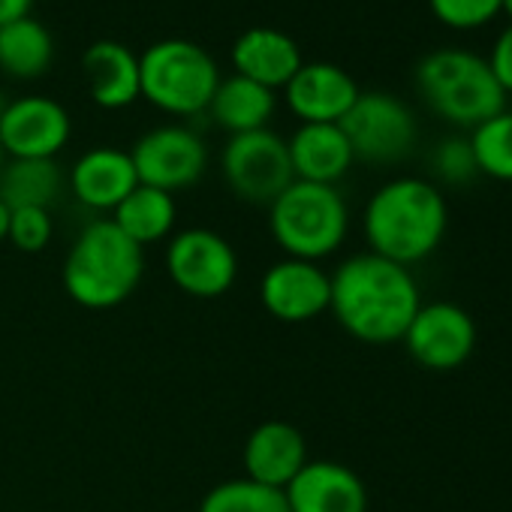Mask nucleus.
<instances>
[{
  "label": "nucleus",
  "instance_id": "nucleus-1",
  "mask_svg": "<svg viewBox=\"0 0 512 512\" xmlns=\"http://www.w3.org/2000/svg\"><path fill=\"white\" fill-rule=\"evenodd\" d=\"M419 308L422 296L413 272L371 250L350 256L332 272L329 311L362 344H398Z\"/></svg>",
  "mask_w": 512,
  "mask_h": 512
},
{
  "label": "nucleus",
  "instance_id": "nucleus-27",
  "mask_svg": "<svg viewBox=\"0 0 512 512\" xmlns=\"http://www.w3.org/2000/svg\"><path fill=\"white\" fill-rule=\"evenodd\" d=\"M428 7L452 31H479L500 16V0H428Z\"/></svg>",
  "mask_w": 512,
  "mask_h": 512
},
{
  "label": "nucleus",
  "instance_id": "nucleus-5",
  "mask_svg": "<svg viewBox=\"0 0 512 512\" xmlns=\"http://www.w3.org/2000/svg\"><path fill=\"white\" fill-rule=\"evenodd\" d=\"M269 232L284 256L320 263L341 250L350 232V208L338 187L293 181L269 205Z\"/></svg>",
  "mask_w": 512,
  "mask_h": 512
},
{
  "label": "nucleus",
  "instance_id": "nucleus-6",
  "mask_svg": "<svg viewBox=\"0 0 512 512\" xmlns=\"http://www.w3.org/2000/svg\"><path fill=\"white\" fill-rule=\"evenodd\" d=\"M142 97L160 112L202 115L220 85L214 58L190 40H157L139 55Z\"/></svg>",
  "mask_w": 512,
  "mask_h": 512
},
{
  "label": "nucleus",
  "instance_id": "nucleus-19",
  "mask_svg": "<svg viewBox=\"0 0 512 512\" xmlns=\"http://www.w3.org/2000/svg\"><path fill=\"white\" fill-rule=\"evenodd\" d=\"M88 94L100 109H127L142 97L139 55L118 40H100L88 46L82 58Z\"/></svg>",
  "mask_w": 512,
  "mask_h": 512
},
{
  "label": "nucleus",
  "instance_id": "nucleus-28",
  "mask_svg": "<svg viewBox=\"0 0 512 512\" xmlns=\"http://www.w3.org/2000/svg\"><path fill=\"white\" fill-rule=\"evenodd\" d=\"M55 235L52 211L46 208H16L10 211V229L7 241L22 253H43Z\"/></svg>",
  "mask_w": 512,
  "mask_h": 512
},
{
  "label": "nucleus",
  "instance_id": "nucleus-10",
  "mask_svg": "<svg viewBox=\"0 0 512 512\" xmlns=\"http://www.w3.org/2000/svg\"><path fill=\"white\" fill-rule=\"evenodd\" d=\"M136 166V178L145 187H157L166 193H178L193 187L208 169L205 142L181 124H163L139 136L130 151Z\"/></svg>",
  "mask_w": 512,
  "mask_h": 512
},
{
  "label": "nucleus",
  "instance_id": "nucleus-32",
  "mask_svg": "<svg viewBox=\"0 0 512 512\" xmlns=\"http://www.w3.org/2000/svg\"><path fill=\"white\" fill-rule=\"evenodd\" d=\"M7 229H10V208L4 205V199H0V244L7 241Z\"/></svg>",
  "mask_w": 512,
  "mask_h": 512
},
{
  "label": "nucleus",
  "instance_id": "nucleus-29",
  "mask_svg": "<svg viewBox=\"0 0 512 512\" xmlns=\"http://www.w3.org/2000/svg\"><path fill=\"white\" fill-rule=\"evenodd\" d=\"M431 169H434V175H437L443 184H452V187L470 184V181L479 175L476 160H473L470 139H461V136L443 139V142L434 148V154H431Z\"/></svg>",
  "mask_w": 512,
  "mask_h": 512
},
{
  "label": "nucleus",
  "instance_id": "nucleus-16",
  "mask_svg": "<svg viewBox=\"0 0 512 512\" xmlns=\"http://www.w3.org/2000/svg\"><path fill=\"white\" fill-rule=\"evenodd\" d=\"M290 512H368V488L356 470L332 458L308 461L284 488Z\"/></svg>",
  "mask_w": 512,
  "mask_h": 512
},
{
  "label": "nucleus",
  "instance_id": "nucleus-20",
  "mask_svg": "<svg viewBox=\"0 0 512 512\" xmlns=\"http://www.w3.org/2000/svg\"><path fill=\"white\" fill-rule=\"evenodd\" d=\"M287 148L296 181L335 187L356 163L341 124H302L293 139H287Z\"/></svg>",
  "mask_w": 512,
  "mask_h": 512
},
{
  "label": "nucleus",
  "instance_id": "nucleus-8",
  "mask_svg": "<svg viewBox=\"0 0 512 512\" xmlns=\"http://www.w3.org/2000/svg\"><path fill=\"white\" fill-rule=\"evenodd\" d=\"M166 275L190 299H220L238 278V253L214 229L190 226L166 241Z\"/></svg>",
  "mask_w": 512,
  "mask_h": 512
},
{
  "label": "nucleus",
  "instance_id": "nucleus-15",
  "mask_svg": "<svg viewBox=\"0 0 512 512\" xmlns=\"http://www.w3.org/2000/svg\"><path fill=\"white\" fill-rule=\"evenodd\" d=\"M308 461L311 458H308L305 434L293 422H284V419H269L256 425L247 434L244 452H241L244 479L278 488V491H284Z\"/></svg>",
  "mask_w": 512,
  "mask_h": 512
},
{
  "label": "nucleus",
  "instance_id": "nucleus-3",
  "mask_svg": "<svg viewBox=\"0 0 512 512\" xmlns=\"http://www.w3.org/2000/svg\"><path fill=\"white\" fill-rule=\"evenodd\" d=\"M145 250L127 238L109 217L91 220L73 241L64 260V290L88 311L124 305L142 284Z\"/></svg>",
  "mask_w": 512,
  "mask_h": 512
},
{
  "label": "nucleus",
  "instance_id": "nucleus-9",
  "mask_svg": "<svg viewBox=\"0 0 512 512\" xmlns=\"http://www.w3.org/2000/svg\"><path fill=\"white\" fill-rule=\"evenodd\" d=\"M341 130L353 148V157L377 166L404 160L419 136L410 106L383 91L359 94L353 109L344 115Z\"/></svg>",
  "mask_w": 512,
  "mask_h": 512
},
{
  "label": "nucleus",
  "instance_id": "nucleus-11",
  "mask_svg": "<svg viewBox=\"0 0 512 512\" xmlns=\"http://www.w3.org/2000/svg\"><path fill=\"white\" fill-rule=\"evenodd\" d=\"M401 341L425 371H455L476 350V323L461 305L428 302L416 311Z\"/></svg>",
  "mask_w": 512,
  "mask_h": 512
},
{
  "label": "nucleus",
  "instance_id": "nucleus-21",
  "mask_svg": "<svg viewBox=\"0 0 512 512\" xmlns=\"http://www.w3.org/2000/svg\"><path fill=\"white\" fill-rule=\"evenodd\" d=\"M275 109H278L275 91L256 85L244 76H229V79H220L205 112L229 136H238V133L266 130Z\"/></svg>",
  "mask_w": 512,
  "mask_h": 512
},
{
  "label": "nucleus",
  "instance_id": "nucleus-34",
  "mask_svg": "<svg viewBox=\"0 0 512 512\" xmlns=\"http://www.w3.org/2000/svg\"><path fill=\"white\" fill-rule=\"evenodd\" d=\"M4 163H7V154H4V148H0V169H4Z\"/></svg>",
  "mask_w": 512,
  "mask_h": 512
},
{
  "label": "nucleus",
  "instance_id": "nucleus-23",
  "mask_svg": "<svg viewBox=\"0 0 512 512\" xmlns=\"http://www.w3.org/2000/svg\"><path fill=\"white\" fill-rule=\"evenodd\" d=\"M55 61V40L49 28L31 16L0 28V70L13 79H40Z\"/></svg>",
  "mask_w": 512,
  "mask_h": 512
},
{
  "label": "nucleus",
  "instance_id": "nucleus-30",
  "mask_svg": "<svg viewBox=\"0 0 512 512\" xmlns=\"http://www.w3.org/2000/svg\"><path fill=\"white\" fill-rule=\"evenodd\" d=\"M488 67H491L494 79L500 82L503 94L509 97V94H512V22H509V28L497 37V43L491 46Z\"/></svg>",
  "mask_w": 512,
  "mask_h": 512
},
{
  "label": "nucleus",
  "instance_id": "nucleus-24",
  "mask_svg": "<svg viewBox=\"0 0 512 512\" xmlns=\"http://www.w3.org/2000/svg\"><path fill=\"white\" fill-rule=\"evenodd\" d=\"M64 190V172L58 160H7L0 169V199L10 211L46 208L58 202Z\"/></svg>",
  "mask_w": 512,
  "mask_h": 512
},
{
  "label": "nucleus",
  "instance_id": "nucleus-2",
  "mask_svg": "<svg viewBox=\"0 0 512 512\" xmlns=\"http://www.w3.org/2000/svg\"><path fill=\"white\" fill-rule=\"evenodd\" d=\"M362 229L371 253L410 269L443 244L449 205L434 181L413 175L392 178L371 193Z\"/></svg>",
  "mask_w": 512,
  "mask_h": 512
},
{
  "label": "nucleus",
  "instance_id": "nucleus-17",
  "mask_svg": "<svg viewBox=\"0 0 512 512\" xmlns=\"http://www.w3.org/2000/svg\"><path fill=\"white\" fill-rule=\"evenodd\" d=\"M139 187L130 151L103 145L85 151L70 169L73 196L91 211H115Z\"/></svg>",
  "mask_w": 512,
  "mask_h": 512
},
{
  "label": "nucleus",
  "instance_id": "nucleus-7",
  "mask_svg": "<svg viewBox=\"0 0 512 512\" xmlns=\"http://www.w3.org/2000/svg\"><path fill=\"white\" fill-rule=\"evenodd\" d=\"M220 166L229 190L250 205L269 208L296 181L287 139L269 127L229 136Z\"/></svg>",
  "mask_w": 512,
  "mask_h": 512
},
{
  "label": "nucleus",
  "instance_id": "nucleus-31",
  "mask_svg": "<svg viewBox=\"0 0 512 512\" xmlns=\"http://www.w3.org/2000/svg\"><path fill=\"white\" fill-rule=\"evenodd\" d=\"M31 7H34V0H0V28L22 16H31Z\"/></svg>",
  "mask_w": 512,
  "mask_h": 512
},
{
  "label": "nucleus",
  "instance_id": "nucleus-22",
  "mask_svg": "<svg viewBox=\"0 0 512 512\" xmlns=\"http://www.w3.org/2000/svg\"><path fill=\"white\" fill-rule=\"evenodd\" d=\"M175 217H178V205L175 196L157 187H145L139 184L115 211H112V223L133 238L142 250L148 244L157 241H169L172 229H175Z\"/></svg>",
  "mask_w": 512,
  "mask_h": 512
},
{
  "label": "nucleus",
  "instance_id": "nucleus-14",
  "mask_svg": "<svg viewBox=\"0 0 512 512\" xmlns=\"http://www.w3.org/2000/svg\"><path fill=\"white\" fill-rule=\"evenodd\" d=\"M359 94L356 79L329 61L302 64L284 88V100L302 124H341Z\"/></svg>",
  "mask_w": 512,
  "mask_h": 512
},
{
  "label": "nucleus",
  "instance_id": "nucleus-4",
  "mask_svg": "<svg viewBox=\"0 0 512 512\" xmlns=\"http://www.w3.org/2000/svg\"><path fill=\"white\" fill-rule=\"evenodd\" d=\"M416 91L437 118L464 130L506 109V94L488 58L467 49H437L425 55L416 64Z\"/></svg>",
  "mask_w": 512,
  "mask_h": 512
},
{
  "label": "nucleus",
  "instance_id": "nucleus-18",
  "mask_svg": "<svg viewBox=\"0 0 512 512\" xmlns=\"http://www.w3.org/2000/svg\"><path fill=\"white\" fill-rule=\"evenodd\" d=\"M302 64L299 43L278 28H250L232 43L235 76H244L269 91L287 88Z\"/></svg>",
  "mask_w": 512,
  "mask_h": 512
},
{
  "label": "nucleus",
  "instance_id": "nucleus-33",
  "mask_svg": "<svg viewBox=\"0 0 512 512\" xmlns=\"http://www.w3.org/2000/svg\"><path fill=\"white\" fill-rule=\"evenodd\" d=\"M500 13L509 16V22H512V0H500Z\"/></svg>",
  "mask_w": 512,
  "mask_h": 512
},
{
  "label": "nucleus",
  "instance_id": "nucleus-13",
  "mask_svg": "<svg viewBox=\"0 0 512 512\" xmlns=\"http://www.w3.org/2000/svg\"><path fill=\"white\" fill-rule=\"evenodd\" d=\"M332 275L320 263L284 256L260 278V305L278 323H311L329 311Z\"/></svg>",
  "mask_w": 512,
  "mask_h": 512
},
{
  "label": "nucleus",
  "instance_id": "nucleus-12",
  "mask_svg": "<svg viewBox=\"0 0 512 512\" xmlns=\"http://www.w3.org/2000/svg\"><path fill=\"white\" fill-rule=\"evenodd\" d=\"M70 115L52 97H19L0 109V148L7 160H55L70 142Z\"/></svg>",
  "mask_w": 512,
  "mask_h": 512
},
{
  "label": "nucleus",
  "instance_id": "nucleus-26",
  "mask_svg": "<svg viewBox=\"0 0 512 512\" xmlns=\"http://www.w3.org/2000/svg\"><path fill=\"white\" fill-rule=\"evenodd\" d=\"M196 512H290V506L284 491L238 476L217 482L202 497Z\"/></svg>",
  "mask_w": 512,
  "mask_h": 512
},
{
  "label": "nucleus",
  "instance_id": "nucleus-25",
  "mask_svg": "<svg viewBox=\"0 0 512 512\" xmlns=\"http://www.w3.org/2000/svg\"><path fill=\"white\" fill-rule=\"evenodd\" d=\"M470 148L479 175L512 184V112L509 109L473 127Z\"/></svg>",
  "mask_w": 512,
  "mask_h": 512
}]
</instances>
